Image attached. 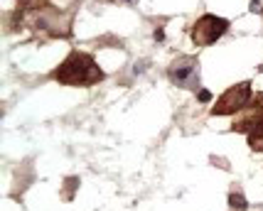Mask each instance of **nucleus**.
Listing matches in <instances>:
<instances>
[{
  "instance_id": "1",
  "label": "nucleus",
  "mask_w": 263,
  "mask_h": 211,
  "mask_svg": "<svg viewBox=\"0 0 263 211\" xmlns=\"http://www.w3.org/2000/svg\"><path fill=\"white\" fill-rule=\"evenodd\" d=\"M52 79L62 86H93V83L103 81V71L99 69L91 54L77 49L52 71Z\"/></svg>"
},
{
  "instance_id": "2",
  "label": "nucleus",
  "mask_w": 263,
  "mask_h": 211,
  "mask_svg": "<svg viewBox=\"0 0 263 211\" xmlns=\"http://www.w3.org/2000/svg\"><path fill=\"white\" fill-rule=\"evenodd\" d=\"M32 27L37 32H45L47 37H71V12H62L52 5H47L42 10H34Z\"/></svg>"
},
{
  "instance_id": "3",
  "label": "nucleus",
  "mask_w": 263,
  "mask_h": 211,
  "mask_svg": "<svg viewBox=\"0 0 263 211\" xmlns=\"http://www.w3.org/2000/svg\"><path fill=\"white\" fill-rule=\"evenodd\" d=\"M227 30H229V20L206 12V15H202V17L192 25L190 37H192V42H195L197 47H209V45H214L217 39H221V37L227 35Z\"/></svg>"
},
{
  "instance_id": "4",
  "label": "nucleus",
  "mask_w": 263,
  "mask_h": 211,
  "mask_svg": "<svg viewBox=\"0 0 263 211\" xmlns=\"http://www.w3.org/2000/svg\"><path fill=\"white\" fill-rule=\"evenodd\" d=\"M167 79L172 81V86L199 91V59L190 54L172 59V64L167 67Z\"/></svg>"
},
{
  "instance_id": "5",
  "label": "nucleus",
  "mask_w": 263,
  "mask_h": 211,
  "mask_svg": "<svg viewBox=\"0 0 263 211\" xmlns=\"http://www.w3.org/2000/svg\"><path fill=\"white\" fill-rule=\"evenodd\" d=\"M251 83L249 81H241V83H234L229 86L224 94L217 98V103L212 106V116H234L243 111L249 101H251Z\"/></svg>"
},
{
  "instance_id": "6",
  "label": "nucleus",
  "mask_w": 263,
  "mask_h": 211,
  "mask_svg": "<svg viewBox=\"0 0 263 211\" xmlns=\"http://www.w3.org/2000/svg\"><path fill=\"white\" fill-rule=\"evenodd\" d=\"M234 133H243L253 153H263V111H249L231 125Z\"/></svg>"
},
{
  "instance_id": "7",
  "label": "nucleus",
  "mask_w": 263,
  "mask_h": 211,
  "mask_svg": "<svg viewBox=\"0 0 263 211\" xmlns=\"http://www.w3.org/2000/svg\"><path fill=\"white\" fill-rule=\"evenodd\" d=\"M249 209V204L243 199V194L241 192H231L229 194V211H246Z\"/></svg>"
},
{
  "instance_id": "8",
  "label": "nucleus",
  "mask_w": 263,
  "mask_h": 211,
  "mask_svg": "<svg viewBox=\"0 0 263 211\" xmlns=\"http://www.w3.org/2000/svg\"><path fill=\"white\" fill-rule=\"evenodd\" d=\"M49 5V0H17V8H23L25 12H34V10H42Z\"/></svg>"
},
{
  "instance_id": "9",
  "label": "nucleus",
  "mask_w": 263,
  "mask_h": 211,
  "mask_svg": "<svg viewBox=\"0 0 263 211\" xmlns=\"http://www.w3.org/2000/svg\"><path fill=\"white\" fill-rule=\"evenodd\" d=\"M243 111H263V94L251 96V101H249V106Z\"/></svg>"
},
{
  "instance_id": "10",
  "label": "nucleus",
  "mask_w": 263,
  "mask_h": 211,
  "mask_svg": "<svg viewBox=\"0 0 263 211\" xmlns=\"http://www.w3.org/2000/svg\"><path fill=\"white\" fill-rule=\"evenodd\" d=\"M79 187V179L77 177H69L67 179V199H71L74 197V189Z\"/></svg>"
},
{
  "instance_id": "11",
  "label": "nucleus",
  "mask_w": 263,
  "mask_h": 211,
  "mask_svg": "<svg viewBox=\"0 0 263 211\" xmlns=\"http://www.w3.org/2000/svg\"><path fill=\"white\" fill-rule=\"evenodd\" d=\"M197 98H199L202 103H209V101H212V94H209L206 89H199V94H197Z\"/></svg>"
},
{
  "instance_id": "12",
  "label": "nucleus",
  "mask_w": 263,
  "mask_h": 211,
  "mask_svg": "<svg viewBox=\"0 0 263 211\" xmlns=\"http://www.w3.org/2000/svg\"><path fill=\"white\" fill-rule=\"evenodd\" d=\"M251 12H261V0H251V8H249Z\"/></svg>"
},
{
  "instance_id": "13",
  "label": "nucleus",
  "mask_w": 263,
  "mask_h": 211,
  "mask_svg": "<svg viewBox=\"0 0 263 211\" xmlns=\"http://www.w3.org/2000/svg\"><path fill=\"white\" fill-rule=\"evenodd\" d=\"M155 39H158V42H162V39H165V32H162L160 27H158V30H155Z\"/></svg>"
}]
</instances>
